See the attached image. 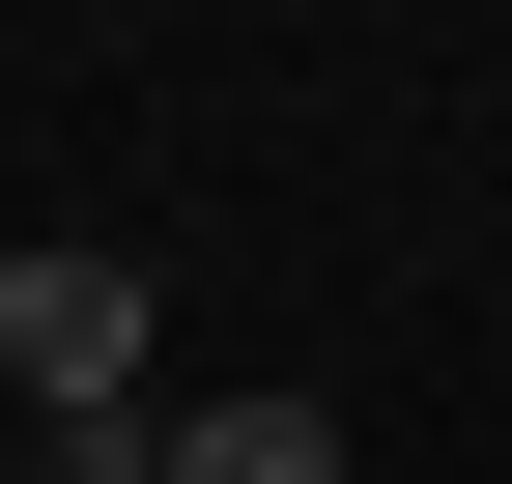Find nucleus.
<instances>
[{"label": "nucleus", "instance_id": "nucleus-1", "mask_svg": "<svg viewBox=\"0 0 512 484\" xmlns=\"http://www.w3.org/2000/svg\"><path fill=\"white\" fill-rule=\"evenodd\" d=\"M0 371H29L57 484H171V428H143V257L114 228H29L0 257Z\"/></svg>", "mask_w": 512, "mask_h": 484}, {"label": "nucleus", "instance_id": "nucleus-2", "mask_svg": "<svg viewBox=\"0 0 512 484\" xmlns=\"http://www.w3.org/2000/svg\"><path fill=\"white\" fill-rule=\"evenodd\" d=\"M171 484H342V399H200Z\"/></svg>", "mask_w": 512, "mask_h": 484}]
</instances>
